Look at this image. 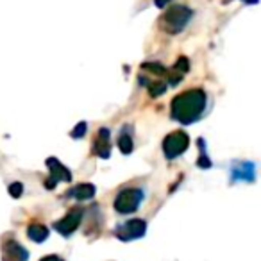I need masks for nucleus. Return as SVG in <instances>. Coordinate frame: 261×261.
I'll list each match as a JSON object with an SVG mask.
<instances>
[{
  "label": "nucleus",
  "instance_id": "13",
  "mask_svg": "<svg viewBox=\"0 0 261 261\" xmlns=\"http://www.w3.org/2000/svg\"><path fill=\"white\" fill-rule=\"evenodd\" d=\"M118 149L122 150L123 154H130V152H133V149H135L133 138H130V135H129V133H125V130H123L122 135H120V138H118Z\"/></svg>",
  "mask_w": 261,
  "mask_h": 261
},
{
  "label": "nucleus",
  "instance_id": "6",
  "mask_svg": "<svg viewBox=\"0 0 261 261\" xmlns=\"http://www.w3.org/2000/svg\"><path fill=\"white\" fill-rule=\"evenodd\" d=\"M47 167H48V170H50V179L45 182V186H47L48 190L54 188V186L58 185L59 181H63V182L72 181V174H70V170L63 167V165L59 163L56 158H48V160H47Z\"/></svg>",
  "mask_w": 261,
  "mask_h": 261
},
{
  "label": "nucleus",
  "instance_id": "2",
  "mask_svg": "<svg viewBox=\"0 0 261 261\" xmlns=\"http://www.w3.org/2000/svg\"><path fill=\"white\" fill-rule=\"evenodd\" d=\"M190 18H192V11L186 6H174L163 15L161 27L170 34L181 33L186 27V23L190 22Z\"/></svg>",
  "mask_w": 261,
  "mask_h": 261
},
{
  "label": "nucleus",
  "instance_id": "8",
  "mask_svg": "<svg viewBox=\"0 0 261 261\" xmlns=\"http://www.w3.org/2000/svg\"><path fill=\"white\" fill-rule=\"evenodd\" d=\"M29 259V252L23 249L22 243L15 242V240H8L2 245V261H27Z\"/></svg>",
  "mask_w": 261,
  "mask_h": 261
},
{
  "label": "nucleus",
  "instance_id": "14",
  "mask_svg": "<svg viewBox=\"0 0 261 261\" xmlns=\"http://www.w3.org/2000/svg\"><path fill=\"white\" fill-rule=\"evenodd\" d=\"M165 90H167V84L165 83H154V84H150V88H149L152 97H158V95L165 93Z\"/></svg>",
  "mask_w": 261,
  "mask_h": 261
},
{
  "label": "nucleus",
  "instance_id": "10",
  "mask_svg": "<svg viewBox=\"0 0 261 261\" xmlns=\"http://www.w3.org/2000/svg\"><path fill=\"white\" fill-rule=\"evenodd\" d=\"M93 152L97 154L98 158H102V160L109 158V154H111V143H109V129H106V127L98 129V135H97V138H95V142H93Z\"/></svg>",
  "mask_w": 261,
  "mask_h": 261
},
{
  "label": "nucleus",
  "instance_id": "17",
  "mask_svg": "<svg viewBox=\"0 0 261 261\" xmlns=\"http://www.w3.org/2000/svg\"><path fill=\"white\" fill-rule=\"evenodd\" d=\"M41 261H65L63 257H59V256H45Z\"/></svg>",
  "mask_w": 261,
  "mask_h": 261
},
{
  "label": "nucleus",
  "instance_id": "7",
  "mask_svg": "<svg viewBox=\"0 0 261 261\" xmlns=\"http://www.w3.org/2000/svg\"><path fill=\"white\" fill-rule=\"evenodd\" d=\"M81 220H83V211H81V210H72L65 218H61V220L56 222L54 227H56V231L61 232L63 236H70L77 227H79Z\"/></svg>",
  "mask_w": 261,
  "mask_h": 261
},
{
  "label": "nucleus",
  "instance_id": "11",
  "mask_svg": "<svg viewBox=\"0 0 261 261\" xmlns=\"http://www.w3.org/2000/svg\"><path fill=\"white\" fill-rule=\"evenodd\" d=\"M95 195V186L93 185H77L68 192V197H73L77 200H90Z\"/></svg>",
  "mask_w": 261,
  "mask_h": 261
},
{
  "label": "nucleus",
  "instance_id": "4",
  "mask_svg": "<svg viewBox=\"0 0 261 261\" xmlns=\"http://www.w3.org/2000/svg\"><path fill=\"white\" fill-rule=\"evenodd\" d=\"M190 145V136L182 130H175L172 135H168L163 142V152L167 160H175L181 154L186 152Z\"/></svg>",
  "mask_w": 261,
  "mask_h": 261
},
{
  "label": "nucleus",
  "instance_id": "1",
  "mask_svg": "<svg viewBox=\"0 0 261 261\" xmlns=\"http://www.w3.org/2000/svg\"><path fill=\"white\" fill-rule=\"evenodd\" d=\"M206 93L204 90H190L177 95L172 100V116L181 123H193L200 118V115L206 109Z\"/></svg>",
  "mask_w": 261,
  "mask_h": 261
},
{
  "label": "nucleus",
  "instance_id": "19",
  "mask_svg": "<svg viewBox=\"0 0 261 261\" xmlns=\"http://www.w3.org/2000/svg\"><path fill=\"white\" fill-rule=\"evenodd\" d=\"M245 2H249V4H256L257 0H245Z\"/></svg>",
  "mask_w": 261,
  "mask_h": 261
},
{
  "label": "nucleus",
  "instance_id": "18",
  "mask_svg": "<svg viewBox=\"0 0 261 261\" xmlns=\"http://www.w3.org/2000/svg\"><path fill=\"white\" fill-rule=\"evenodd\" d=\"M168 0H156V6H160V8H163L165 4H167Z\"/></svg>",
  "mask_w": 261,
  "mask_h": 261
},
{
  "label": "nucleus",
  "instance_id": "3",
  "mask_svg": "<svg viewBox=\"0 0 261 261\" xmlns=\"http://www.w3.org/2000/svg\"><path fill=\"white\" fill-rule=\"evenodd\" d=\"M145 192L142 188H123L115 199V210L122 215L135 213L143 202Z\"/></svg>",
  "mask_w": 261,
  "mask_h": 261
},
{
  "label": "nucleus",
  "instance_id": "12",
  "mask_svg": "<svg viewBox=\"0 0 261 261\" xmlns=\"http://www.w3.org/2000/svg\"><path fill=\"white\" fill-rule=\"evenodd\" d=\"M27 234H29V238L33 240V242L41 243L48 238V229L41 224H33V225H29V229H27Z\"/></svg>",
  "mask_w": 261,
  "mask_h": 261
},
{
  "label": "nucleus",
  "instance_id": "5",
  "mask_svg": "<svg viewBox=\"0 0 261 261\" xmlns=\"http://www.w3.org/2000/svg\"><path fill=\"white\" fill-rule=\"evenodd\" d=\"M145 231H147V222L140 220V218H133V220H127L125 224L118 225L115 234L122 242H130V240L142 238L145 234Z\"/></svg>",
  "mask_w": 261,
  "mask_h": 261
},
{
  "label": "nucleus",
  "instance_id": "16",
  "mask_svg": "<svg viewBox=\"0 0 261 261\" xmlns=\"http://www.w3.org/2000/svg\"><path fill=\"white\" fill-rule=\"evenodd\" d=\"M23 192V186L20 185V182H15V185H11V188H9V193H11L15 199H18L20 195H22Z\"/></svg>",
  "mask_w": 261,
  "mask_h": 261
},
{
  "label": "nucleus",
  "instance_id": "15",
  "mask_svg": "<svg viewBox=\"0 0 261 261\" xmlns=\"http://www.w3.org/2000/svg\"><path fill=\"white\" fill-rule=\"evenodd\" d=\"M86 122H81L79 125L75 127V129H73V133H72V136L73 138H83L84 135H86Z\"/></svg>",
  "mask_w": 261,
  "mask_h": 261
},
{
  "label": "nucleus",
  "instance_id": "9",
  "mask_svg": "<svg viewBox=\"0 0 261 261\" xmlns=\"http://www.w3.org/2000/svg\"><path fill=\"white\" fill-rule=\"evenodd\" d=\"M254 163L249 161H238L231 167V179L232 181H249L252 182L256 174H254Z\"/></svg>",
  "mask_w": 261,
  "mask_h": 261
}]
</instances>
